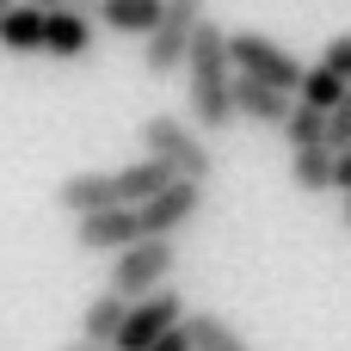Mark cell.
Returning <instances> with one entry per match:
<instances>
[{"label":"cell","mask_w":351,"mask_h":351,"mask_svg":"<svg viewBox=\"0 0 351 351\" xmlns=\"http://www.w3.org/2000/svg\"><path fill=\"white\" fill-rule=\"evenodd\" d=\"M179 321H185V296L179 290H154V296H142V302L123 308V327H117L111 351H148V346H160L167 333H179Z\"/></svg>","instance_id":"7"},{"label":"cell","mask_w":351,"mask_h":351,"mask_svg":"<svg viewBox=\"0 0 351 351\" xmlns=\"http://www.w3.org/2000/svg\"><path fill=\"white\" fill-rule=\"evenodd\" d=\"M142 148H148V160H160L173 179H185V185H204L210 173H216V154H210V142L191 130V123H179L173 111H154L148 123H142Z\"/></svg>","instance_id":"3"},{"label":"cell","mask_w":351,"mask_h":351,"mask_svg":"<svg viewBox=\"0 0 351 351\" xmlns=\"http://www.w3.org/2000/svg\"><path fill=\"white\" fill-rule=\"evenodd\" d=\"M173 185V173L160 167V160H130V167H117V173H74V179H62L56 185V204L80 222V216H99V210H142L154 191H167Z\"/></svg>","instance_id":"1"},{"label":"cell","mask_w":351,"mask_h":351,"mask_svg":"<svg viewBox=\"0 0 351 351\" xmlns=\"http://www.w3.org/2000/svg\"><path fill=\"white\" fill-rule=\"evenodd\" d=\"M99 6H105V0H68V12L86 19V25H99Z\"/></svg>","instance_id":"22"},{"label":"cell","mask_w":351,"mask_h":351,"mask_svg":"<svg viewBox=\"0 0 351 351\" xmlns=\"http://www.w3.org/2000/svg\"><path fill=\"white\" fill-rule=\"evenodd\" d=\"M290 179H296V191H308V197L333 191V154H327V148H290Z\"/></svg>","instance_id":"16"},{"label":"cell","mask_w":351,"mask_h":351,"mask_svg":"<svg viewBox=\"0 0 351 351\" xmlns=\"http://www.w3.org/2000/svg\"><path fill=\"white\" fill-rule=\"evenodd\" d=\"M222 49H228V68H234L241 80H259V86H278V93L296 99L302 62H296L284 43H271V37H259V31H234V37H222Z\"/></svg>","instance_id":"5"},{"label":"cell","mask_w":351,"mask_h":351,"mask_svg":"<svg viewBox=\"0 0 351 351\" xmlns=\"http://www.w3.org/2000/svg\"><path fill=\"white\" fill-rule=\"evenodd\" d=\"M142 228H136V210H99V216H80L74 222V247L80 253H123L136 247Z\"/></svg>","instance_id":"9"},{"label":"cell","mask_w":351,"mask_h":351,"mask_svg":"<svg viewBox=\"0 0 351 351\" xmlns=\"http://www.w3.org/2000/svg\"><path fill=\"white\" fill-rule=\"evenodd\" d=\"M204 19H210V0H160V25L142 37V68L148 74H179Z\"/></svg>","instance_id":"4"},{"label":"cell","mask_w":351,"mask_h":351,"mask_svg":"<svg viewBox=\"0 0 351 351\" xmlns=\"http://www.w3.org/2000/svg\"><path fill=\"white\" fill-rule=\"evenodd\" d=\"M123 296H111V290H99L86 308H80V339H93V346H111L117 339V327H123Z\"/></svg>","instance_id":"14"},{"label":"cell","mask_w":351,"mask_h":351,"mask_svg":"<svg viewBox=\"0 0 351 351\" xmlns=\"http://www.w3.org/2000/svg\"><path fill=\"white\" fill-rule=\"evenodd\" d=\"M93 37H99V25H86V19H74L68 6L43 19V56H56V62H80V56L93 49Z\"/></svg>","instance_id":"11"},{"label":"cell","mask_w":351,"mask_h":351,"mask_svg":"<svg viewBox=\"0 0 351 351\" xmlns=\"http://www.w3.org/2000/svg\"><path fill=\"white\" fill-rule=\"evenodd\" d=\"M346 99V80L339 74H327L321 62L315 68H302V86H296V105H308V111H333Z\"/></svg>","instance_id":"17"},{"label":"cell","mask_w":351,"mask_h":351,"mask_svg":"<svg viewBox=\"0 0 351 351\" xmlns=\"http://www.w3.org/2000/svg\"><path fill=\"white\" fill-rule=\"evenodd\" d=\"M185 93H191V123L197 130H228L234 123V68L222 49V25H197L185 49Z\"/></svg>","instance_id":"2"},{"label":"cell","mask_w":351,"mask_h":351,"mask_svg":"<svg viewBox=\"0 0 351 351\" xmlns=\"http://www.w3.org/2000/svg\"><path fill=\"white\" fill-rule=\"evenodd\" d=\"M148 351H191V346H185V333H167L160 346H148Z\"/></svg>","instance_id":"24"},{"label":"cell","mask_w":351,"mask_h":351,"mask_svg":"<svg viewBox=\"0 0 351 351\" xmlns=\"http://www.w3.org/2000/svg\"><path fill=\"white\" fill-rule=\"evenodd\" d=\"M333 191H346V197H351V148H346V154H333Z\"/></svg>","instance_id":"21"},{"label":"cell","mask_w":351,"mask_h":351,"mask_svg":"<svg viewBox=\"0 0 351 351\" xmlns=\"http://www.w3.org/2000/svg\"><path fill=\"white\" fill-rule=\"evenodd\" d=\"M321 68H327V74H339V80H351V31H339V37L321 49Z\"/></svg>","instance_id":"20"},{"label":"cell","mask_w":351,"mask_h":351,"mask_svg":"<svg viewBox=\"0 0 351 351\" xmlns=\"http://www.w3.org/2000/svg\"><path fill=\"white\" fill-rule=\"evenodd\" d=\"M179 333H185V346L191 351H253L241 339V327H228L222 315H210V308H197V315H185L179 321Z\"/></svg>","instance_id":"12"},{"label":"cell","mask_w":351,"mask_h":351,"mask_svg":"<svg viewBox=\"0 0 351 351\" xmlns=\"http://www.w3.org/2000/svg\"><path fill=\"white\" fill-rule=\"evenodd\" d=\"M6 12H12V0H0V19H6Z\"/></svg>","instance_id":"26"},{"label":"cell","mask_w":351,"mask_h":351,"mask_svg":"<svg viewBox=\"0 0 351 351\" xmlns=\"http://www.w3.org/2000/svg\"><path fill=\"white\" fill-rule=\"evenodd\" d=\"M346 228H351V197H346Z\"/></svg>","instance_id":"27"},{"label":"cell","mask_w":351,"mask_h":351,"mask_svg":"<svg viewBox=\"0 0 351 351\" xmlns=\"http://www.w3.org/2000/svg\"><path fill=\"white\" fill-rule=\"evenodd\" d=\"M284 136H290V148H321V142H327V111L290 105V117H284Z\"/></svg>","instance_id":"18"},{"label":"cell","mask_w":351,"mask_h":351,"mask_svg":"<svg viewBox=\"0 0 351 351\" xmlns=\"http://www.w3.org/2000/svg\"><path fill=\"white\" fill-rule=\"evenodd\" d=\"M12 6H31V12H43V19H49V12H62L68 0H12Z\"/></svg>","instance_id":"23"},{"label":"cell","mask_w":351,"mask_h":351,"mask_svg":"<svg viewBox=\"0 0 351 351\" xmlns=\"http://www.w3.org/2000/svg\"><path fill=\"white\" fill-rule=\"evenodd\" d=\"M173 241H136V247H123V253H111V296H123V302H142V296H154V290H167V278H173Z\"/></svg>","instance_id":"6"},{"label":"cell","mask_w":351,"mask_h":351,"mask_svg":"<svg viewBox=\"0 0 351 351\" xmlns=\"http://www.w3.org/2000/svg\"><path fill=\"white\" fill-rule=\"evenodd\" d=\"M327 154H346L351 148V80H346V99L327 111V142H321Z\"/></svg>","instance_id":"19"},{"label":"cell","mask_w":351,"mask_h":351,"mask_svg":"<svg viewBox=\"0 0 351 351\" xmlns=\"http://www.w3.org/2000/svg\"><path fill=\"white\" fill-rule=\"evenodd\" d=\"M290 105H296L290 93H278V86H259V80H241V74H234V117L265 123V130H284Z\"/></svg>","instance_id":"10"},{"label":"cell","mask_w":351,"mask_h":351,"mask_svg":"<svg viewBox=\"0 0 351 351\" xmlns=\"http://www.w3.org/2000/svg\"><path fill=\"white\" fill-rule=\"evenodd\" d=\"M0 49H12V56H43V12L12 6V12L0 19Z\"/></svg>","instance_id":"15"},{"label":"cell","mask_w":351,"mask_h":351,"mask_svg":"<svg viewBox=\"0 0 351 351\" xmlns=\"http://www.w3.org/2000/svg\"><path fill=\"white\" fill-rule=\"evenodd\" d=\"M99 25L117 31V37H148L160 25V0H105L99 6Z\"/></svg>","instance_id":"13"},{"label":"cell","mask_w":351,"mask_h":351,"mask_svg":"<svg viewBox=\"0 0 351 351\" xmlns=\"http://www.w3.org/2000/svg\"><path fill=\"white\" fill-rule=\"evenodd\" d=\"M62 351H111V346H93V339H68Z\"/></svg>","instance_id":"25"},{"label":"cell","mask_w":351,"mask_h":351,"mask_svg":"<svg viewBox=\"0 0 351 351\" xmlns=\"http://www.w3.org/2000/svg\"><path fill=\"white\" fill-rule=\"evenodd\" d=\"M197 210H204V185L173 179L167 191H154V197L136 210V228H142V241H173L185 222H197Z\"/></svg>","instance_id":"8"}]
</instances>
